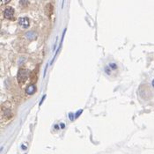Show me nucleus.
Listing matches in <instances>:
<instances>
[{
  "label": "nucleus",
  "mask_w": 154,
  "mask_h": 154,
  "mask_svg": "<svg viewBox=\"0 0 154 154\" xmlns=\"http://www.w3.org/2000/svg\"><path fill=\"white\" fill-rule=\"evenodd\" d=\"M109 68H108V66H107L106 68H105V71H106L107 73H108V74H110V72H111V71H109Z\"/></svg>",
  "instance_id": "obj_8"
},
{
  "label": "nucleus",
  "mask_w": 154,
  "mask_h": 154,
  "mask_svg": "<svg viewBox=\"0 0 154 154\" xmlns=\"http://www.w3.org/2000/svg\"><path fill=\"white\" fill-rule=\"evenodd\" d=\"M19 24L22 27L26 28L29 26V19L27 18H20L19 20Z\"/></svg>",
  "instance_id": "obj_3"
},
{
  "label": "nucleus",
  "mask_w": 154,
  "mask_h": 154,
  "mask_svg": "<svg viewBox=\"0 0 154 154\" xmlns=\"http://www.w3.org/2000/svg\"><path fill=\"white\" fill-rule=\"evenodd\" d=\"M35 91H36V87H35V85H28L27 87H26V93H27L28 95L33 94V93H35Z\"/></svg>",
  "instance_id": "obj_4"
},
{
  "label": "nucleus",
  "mask_w": 154,
  "mask_h": 154,
  "mask_svg": "<svg viewBox=\"0 0 154 154\" xmlns=\"http://www.w3.org/2000/svg\"><path fill=\"white\" fill-rule=\"evenodd\" d=\"M28 78V71L24 69H19V72H18V76H17V79L20 83H24Z\"/></svg>",
  "instance_id": "obj_1"
},
{
  "label": "nucleus",
  "mask_w": 154,
  "mask_h": 154,
  "mask_svg": "<svg viewBox=\"0 0 154 154\" xmlns=\"http://www.w3.org/2000/svg\"><path fill=\"white\" fill-rule=\"evenodd\" d=\"M109 67L111 68V69H113V70H116L117 69V66H116V64H115V63H110L109 64Z\"/></svg>",
  "instance_id": "obj_5"
},
{
  "label": "nucleus",
  "mask_w": 154,
  "mask_h": 154,
  "mask_svg": "<svg viewBox=\"0 0 154 154\" xmlns=\"http://www.w3.org/2000/svg\"><path fill=\"white\" fill-rule=\"evenodd\" d=\"M152 85H153V87H154V79L152 80Z\"/></svg>",
  "instance_id": "obj_10"
},
{
  "label": "nucleus",
  "mask_w": 154,
  "mask_h": 154,
  "mask_svg": "<svg viewBox=\"0 0 154 154\" xmlns=\"http://www.w3.org/2000/svg\"><path fill=\"white\" fill-rule=\"evenodd\" d=\"M4 18L8 19H13V16H14V10L11 7H7L4 11Z\"/></svg>",
  "instance_id": "obj_2"
},
{
  "label": "nucleus",
  "mask_w": 154,
  "mask_h": 154,
  "mask_svg": "<svg viewBox=\"0 0 154 154\" xmlns=\"http://www.w3.org/2000/svg\"><path fill=\"white\" fill-rule=\"evenodd\" d=\"M69 115H70V119H71V120H73V119H74V118H73V115H72L71 113Z\"/></svg>",
  "instance_id": "obj_9"
},
{
  "label": "nucleus",
  "mask_w": 154,
  "mask_h": 154,
  "mask_svg": "<svg viewBox=\"0 0 154 154\" xmlns=\"http://www.w3.org/2000/svg\"><path fill=\"white\" fill-rule=\"evenodd\" d=\"M10 2V0H2L1 1V4H7V3Z\"/></svg>",
  "instance_id": "obj_7"
},
{
  "label": "nucleus",
  "mask_w": 154,
  "mask_h": 154,
  "mask_svg": "<svg viewBox=\"0 0 154 154\" xmlns=\"http://www.w3.org/2000/svg\"><path fill=\"white\" fill-rule=\"evenodd\" d=\"M82 112H83V110H82V109H80L78 112H77V114H76V115H75V118H77V117H78V116H79V115L82 113Z\"/></svg>",
  "instance_id": "obj_6"
}]
</instances>
